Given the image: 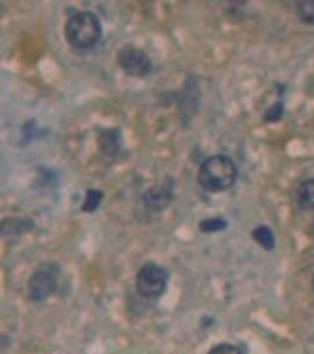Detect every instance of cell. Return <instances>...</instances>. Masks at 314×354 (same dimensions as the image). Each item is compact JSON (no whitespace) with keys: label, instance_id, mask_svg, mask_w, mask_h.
Segmentation results:
<instances>
[{"label":"cell","instance_id":"4","mask_svg":"<svg viewBox=\"0 0 314 354\" xmlns=\"http://www.w3.org/2000/svg\"><path fill=\"white\" fill-rule=\"evenodd\" d=\"M57 277H59V266L57 264H44L40 266L28 281V296L32 302H44L50 298L57 290Z\"/></svg>","mask_w":314,"mask_h":354},{"label":"cell","instance_id":"3","mask_svg":"<svg viewBox=\"0 0 314 354\" xmlns=\"http://www.w3.org/2000/svg\"><path fill=\"white\" fill-rule=\"evenodd\" d=\"M168 288V270L160 264H145L136 274V290L142 298L155 300Z\"/></svg>","mask_w":314,"mask_h":354},{"label":"cell","instance_id":"12","mask_svg":"<svg viewBox=\"0 0 314 354\" xmlns=\"http://www.w3.org/2000/svg\"><path fill=\"white\" fill-rule=\"evenodd\" d=\"M103 199V193L101 191H89L86 193V201H84V212H93V209H97V205H99V201Z\"/></svg>","mask_w":314,"mask_h":354},{"label":"cell","instance_id":"6","mask_svg":"<svg viewBox=\"0 0 314 354\" xmlns=\"http://www.w3.org/2000/svg\"><path fill=\"white\" fill-rule=\"evenodd\" d=\"M172 197H174V193H172V180L170 178H168L166 185L153 187V189H149L145 193V201H147V205L151 209H162V207H166L172 201Z\"/></svg>","mask_w":314,"mask_h":354},{"label":"cell","instance_id":"10","mask_svg":"<svg viewBox=\"0 0 314 354\" xmlns=\"http://www.w3.org/2000/svg\"><path fill=\"white\" fill-rule=\"evenodd\" d=\"M295 13L304 24H314V0H302V3H297Z\"/></svg>","mask_w":314,"mask_h":354},{"label":"cell","instance_id":"13","mask_svg":"<svg viewBox=\"0 0 314 354\" xmlns=\"http://www.w3.org/2000/svg\"><path fill=\"white\" fill-rule=\"evenodd\" d=\"M207 354H243V352L237 346H232V344H218Z\"/></svg>","mask_w":314,"mask_h":354},{"label":"cell","instance_id":"9","mask_svg":"<svg viewBox=\"0 0 314 354\" xmlns=\"http://www.w3.org/2000/svg\"><path fill=\"white\" fill-rule=\"evenodd\" d=\"M254 239H256V243H260L264 250H273L275 248V233L268 229V227H258L256 231H254Z\"/></svg>","mask_w":314,"mask_h":354},{"label":"cell","instance_id":"2","mask_svg":"<svg viewBox=\"0 0 314 354\" xmlns=\"http://www.w3.org/2000/svg\"><path fill=\"white\" fill-rule=\"evenodd\" d=\"M237 180V166L226 156H212L199 166V185L205 191H228Z\"/></svg>","mask_w":314,"mask_h":354},{"label":"cell","instance_id":"5","mask_svg":"<svg viewBox=\"0 0 314 354\" xmlns=\"http://www.w3.org/2000/svg\"><path fill=\"white\" fill-rule=\"evenodd\" d=\"M118 63H120V67L124 69L126 74H130V76H134V78H147V76L153 72V63H151V59H149L142 50H138V48H134V46L120 48V53H118Z\"/></svg>","mask_w":314,"mask_h":354},{"label":"cell","instance_id":"1","mask_svg":"<svg viewBox=\"0 0 314 354\" xmlns=\"http://www.w3.org/2000/svg\"><path fill=\"white\" fill-rule=\"evenodd\" d=\"M101 36H103L101 21L91 11H77L65 24V38L73 48L80 50L93 48L99 44Z\"/></svg>","mask_w":314,"mask_h":354},{"label":"cell","instance_id":"7","mask_svg":"<svg viewBox=\"0 0 314 354\" xmlns=\"http://www.w3.org/2000/svg\"><path fill=\"white\" fill-rule=\"evenodd\" d=\"M295 199L302 209L314 212V178H306L295 189Z\"/></svg>","mask_w":314,"mask_h":354},{"label":"cell","instance_id":"14","mask_svg":"<svg viewBox=\"0 0 314 354\" xmlns=\"http://www.w3.org/2000/svg\"><path fill=\"white\" fill-rule=\"evenodd\" d=\"M281 111H283V105H281V103H277V105H273V107H270V111H266V115H264V118H266L268 122H277V120L281 118Z\"/></svg>","mask_w":314,"mask_h":354},{"label":"cell","instance_id":"11","mask_svg":"<svg viewBox=\"0 0 314 354\" xmlns=\"http://www.w3.org/2000/svg\"><path fill=\"white\" fill-rule=\"evenodd\" d=\"M199 229L203 233H216V231L226 229V221H222V218H207V221H201Z\"/></svg>","mask_w":314,"mask_h":354},{"label":"cell","instance_id":"8","mask_svg":"<svg viewBox=\"0 0 314 354\" xmlns=\"http://www.w3.org/2000/svg\"><path fill=\"white\" fill-rule=\"evenodd\" d=\"M120 132L118 130H109V132H103L101 136V151L107 153V156H113L116 151H120Z\"/></svg>","mask_w":314,"mask_h":354},{"label":"cell","instance_id":"15","mask_svg":"<svg viewBox=\"0 0 314 354\" xmlns=\"http://www.w3.org/2000/svg\"><path fill=\"white\" fill-rule=\"evenodd\" d=\"M312 290H314V277H312Z\"/></svg>","mask_w":314,"mask_h":354}]
</instances>
